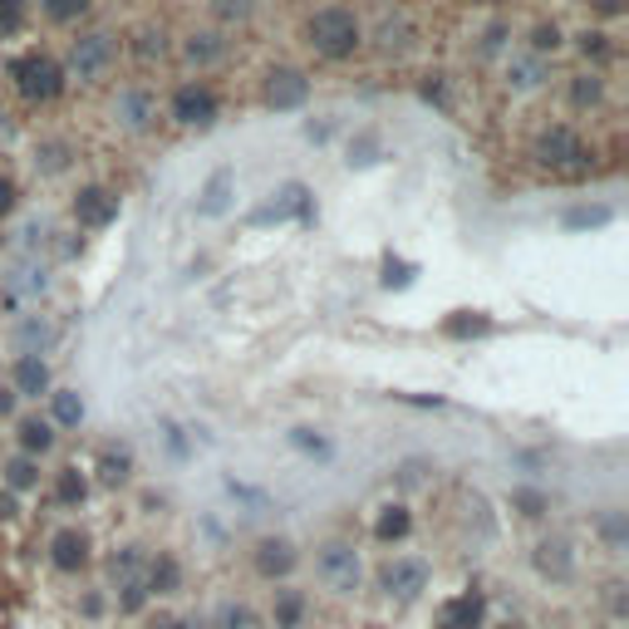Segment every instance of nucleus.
Segmentation results:
<instances>
[{
	"label": "nucleus",
	"mask_w": 629,
	"mask_h": 629,
	"mask_svg": "<svg viewBox=\"0 0 629 629\" xmlns=\"http://www.w3.org/2000/svg\"><path fill=\"white\" fill-rule=\"evenodd\" d=\"M300 40H306V49L314 59H324V65H344V59L360 55L369 35H364V15L350 5V0H324V5H314L306 15Z\"/></svg>",
	"instance_id": "f257e3e1"
},
{
	"label": "nucleus",
	"mask_w": 629,
	"mask_h": 629,
	"mask_svg": "<svg viewBox=\"0 0 629 629\" xmlns=\"http://www.w3.org/2000/svg\"><path fill=\"white\" fill-rule=\"evenodd\" d=\"M531 157H537L541 167H551V173H575L581 177L585 167H591V139H585L575 123H565V119H547L537 133H531Z\"/></svg>",
	"instance_id": "f03ea898"
},
{
	"label": "nucleus",
	"mask_w": 629,
	"mask_h": 629,
	"mask_svg": "<svg viewBox=\"0 0 629 629\" xmlns=\"http://www.w3.org/2000/svg\"><path fill=\"white\" fill-rule=\"evenodd\" d=\"M10 79H15V93H20V99L35 103V109H49V103L65 99V89H69L65 65H59L49 49H25V55L10 65Z\"/></svg>",
	"instance_id": "7ed1b4c3"
},
{
	"label": "nucleus",
	"mask_w": 629,
	"mask_h": 629,
	"mask_svg": "<svg viewBox=\"0 0 629 629\" xmlns=\"http://www.w3.org/2000/svg\"><path fill=\"white\" fill-rule=\"evenodd\" d=\"M163 113L177 123V129L207 133L217 119H222V93H217L212 79H183V84H173V93L163 99Z\"/></svg>",
	"instance_id": "20e7f679"
},
{
	"label": "nucleus",
	"mask_w": 629,
	"mask_h": 629,
	"mask_svg": "<svg viewBox=\"0 0 629 629\" xmlns=\"http://www.w3.org/2000/svg\"><path fill=\"white\" fill-rule=\"evenodd\" d=\"M119 65V35L109 30H79L65 49V75L79 84H103Z\"/></svg>",
	"instance_id": "39448f33"
},
{
	"label": "nucleus",
	"mask_w": 629,
	"mask_h": 629,
	"mask_svg": "<svg viewBox=\"0 0 629 629\" xmlns=\"http://www.w3.org/2000/svg\"><path fill=\"white\" fill-rule=\"evenodd\" d=\"M310 561H314V581H320L324 591H334V595H354V591H360L364 565H360V551H354V541H344V537L320 541Z\"/></svg>",
	"instance_id": "423d86ee"
},
{
	"label": "nucleus",
	"mask_w": 629,
	"mask_h": 629,
	"mask_svg": "<svg viewBox=\"0 0 629 629\" xmlns=\"http://www.w3.org/2000/svg\"><path fill=\"white\" fill-rule=\"evenodd\" d=\"M157 113H163V99H157V89L148 79H133L113 93V123H119L123 133H133V139L157 129Z\"/></svg>",
	"instance_id": "0eeeda50"
},
{
	"label": "nucleus",
	"mask_w": 629,
	"mask_h": 629,
	"mask_svg": "<svg viewBox=\"0 0 629 629\" xmlns=\"http://www.w3.org/2000/svg\"><path fill=\"white\" fill-rule=\"evenodd\" d=\"M433 585V565L423 555H389L379 565V591L389 595L394 605H413L423 600V591Z\"/></svg>",
	"instance_id": "6e6552de"
},
{
	"label": "nucleus",
	"mask_w": 629,
	"mask_h": 629,
	"mask_svg": "<svg viewBox=\"0 0 629 629\" xmlns=\"http://www.w3.org/2000/svg\"><path fill=\"white\" fill-rule=\"evenodd\" d=\"M177 59H183L197 79H207L212 69H222L227 59H232V35H227V30H217V25L187 30V35L177 40Z\"/></svg>",
	"instance_id": "1a4fd4ad"
},
{
	"label": "nucleus",
	"mask_w": 629,
	"mask_h": 629,
	"mask_svg": "<svg viewBox=\"0 0 629 629\" xmlns=\"http://www.w3.org/2000/svg\"><path fill=\"white\" fill-rule=\"evenodd\" d=\"M261 103L276 113H296L310 103V75L296 65H276L266 69V79H261Z\"/></svg>",
	"instance_id": "9d476101"
},
{
	"label": "nucleus",
	"mask_w": 629,
	"mask_h": 629,
	"mask_svg": "<svg viewBox=\"0 0 629 629\" xmlns=\"http://www.w3.org/2000/svg\"><path fill=\"white\" fill-rule=\"evenodd\" d=\"M300 565V551H296V541L290 537H261L256 547H251V571L261 575V581H286L290 571Z\"/></svg>",
	"instance_id": "9b49d317"
},
{
	"label": "nucleus",
	"mask_w": 629,
	"mask_h": 629,
	"mask_svg": "<svg viewBox=\"0 0 629 629\" xmlns=\"http://www.w3.org/2000/svg\"><path fill=\"white\" fill-rule=\"evenodd\" d=\"M119 192H109V187H79L75 192V222L84 227V232H103V227L119 222Z\"/></svg>",
	"instance_id": "f8f14e48"
},
{
	"label": "nucleus",
	"mask_w": 629,
	"mask_h": 629,
	"mask_svg": "<svg viewBox=\"0 0 629 629\" xmlns=\"http://www.w3.org/2000/svg\"><path fill=\"white\" fill-rule=\"evenodd\" d=\"M129 55L139 69H157L173 59V35H167V25H157V20H148V25H139L129 35Z\"/></svg>",
	"instance_id": "ddd939ff"
},
{
	"label": "nucleus",
	"mask_w": 629,
	"mask_h": 629,
	"mask_svg": "<svg viewBox=\"0 0 629 629\" xmlns=\"http://www.w3.org/2000/svg\"><path fill=\"white\" fill-rule=\"evenodd\" d=\"M605 99H610V79H605L600 69H575V75H565V103H571L575 113L605 109Z\"/></svg>",
	"instance_id": "4468645a"
},
{
	"label": "nucleus",
	"mask_w": 629,
	"mask_h": 629,
	"mask_svg": "<svg viewBox=\"0 0 629 629\" xmlns=\"http://www.w3.org/2000/svg\"><path fill=\"white\" fill-rule=\"evenodd\" d=\"M143 591H148V600H163V595H177L183 591V561H177L173 551H157L143 561Z\"/></svg>",
	"instance_id": "2eb2a0df"
},
{
	"label": "nucleus",
	"mask_w": 629,
	"mask_h": 629,
	"mask_svg": "<svg viewBox=\"0 0 629 629\" xmlns=\"http://www.w3.org/2000/svg\"><path fill=\"white\" fill-rule=\"evenodd\" d=\"M49 565H55L59 575H79L84 565H89V537H84L79 527H59L55 537H49Z\"/></svg>",
	"instance_id": "dca6fc26"
},
{
	"label": "nucleus",
	"mask_w": 629,
	"mask_h": 629,
	"mask_svg": "<svg viewBox=\"0 0 629 629\" xmlns=\"http://www.w3.org/2000/svg\"><path fill=\"white\" fill-rule=\"evenodd\" d=\"M547 79H551V59L531 55V49H521V55L507 59V89L511 93H537V89H547Z\"/></svg>",
	"instance_id": "f3484780"
},
{
	"label": "nucleus",
	"mask_w": 629,
	"mask_h": 629,
	"mask_svg": "<svg viewBox=\"0 0 629 629\" xmlns=\"http://www.w3.org/2000/svg\"><path fill=\"white\" fill-rule=\"evenodd\" d=\"M10 389H15V398H49V364L40 360V354H20L15 369H10Z\"/></svg>",
	"instance_id": "a211bd4d"
},
{
	"label": "nucleus",
	"mask_w": 629,
	"mask_h": 629,
	"mask_svg": "<svg viewBox=\"0 0 629 629\" xmlns=\"http://www.w3.org/2000/svg\"><path fill=\"white\" fill-rule=\"evenodd\" d=\"M482 620H487V595H482V591H463V595H453V600L443 605L438 629H482Z\"/></svg>",
	"instance_id": "6ab92c4d"
},
{
	"label": "nucleus",
	"mask_w": 629,
	"mask_h": 629,
	"mask_svg": "<svg viewBox=\"0 0 629 629\" xmlns=\"http://www.w3.org/2000/svg\"><path fill=\"white\" fill-rule=\"evenodd\" d=\"M310 615V595L296 591V585H276L271 591V625L276 629H300Z\"/></svg>",
	"instance_id": "aec40b11"
},
{
	"label": "nucleus",
	"mask_w": 629,
	"mask_h": 629,
	"mask_svg": "<svg viewBox=\"0 0 629 629\" xmlns=\"http://www.w3.org/2000/svg\"><path fill=\"white\" fill-rule=\"evenodd\" d=\"M40 457H25V453H15V457H0V482H5V492L10 497H30V492H40Z\"/></svg>",
	"instance_id": "412c9836"
},
{
	"label": "nucleus",
	"mask_w": 629,
	"mask_h": 629,
	"mask_svg": "<svg viewBox=\"0 0 629 629\" xmlns=\"http://www.w3.org/2000/svg\"><path fill=\"white\" fill-rule=\"evenodd\" d=\"M408 537H413V511H408L404 501L379 507V517H374V541H379V547H394V541H408Z\"/></svg>",
	"instance_id": "4be33fe9"
},
{
	"label": "nucleus",
	"mask_w": 629,
	"mask_h": 629,
	"mask_svg": "<svg viewBox=\"0 0 629 629\" xmlns=\"http://www.w3.org/2000/svg\"><path fill=\"white\" fill-rule=\"evenodd\" d=\"M15 438H20V453H25V457H45L49 448L59 443V433H55V423H49V418H20Z\"/></svg>",
	"instance_id": "5701e85b"
},
{
	"label": "nucleus",
	"mask_w": 629,
	"mask_h": 629,
	"mask_svg": "<svg viewBox=\"0 0 629 629\" xmlns=\"http://www.w3.org/2000/svg\"><path fill=\"white\" fill-rule=\"evenodd\" d=\"M537 571L547 575V581H571L575 575V555L565 541H541L537 547Z\"/></svg>",
	"instance_id": "b1692460"
},
{
	"label": "nucleus",
	"mask_w": 629,
	"mask_h": 629,
	"mask_svg": "<svg viewBox=\"0 0 629 629\" xmlns=\"http://www.w3.org/2000/svg\"><path fill=\"white\" fill-rule=\"evenodd\" d=\"M49 423H55V428H79L84 423L79 389H49Z\"/></svg>",
	"instance_id": "393cba45"
},
{
	"label": "nucleus",
	"mask_w": 629,
	"mask_h": 629,
	"mask_svg": "<svg viewBox=\"0 0 629 629\" xmlns=\"http://www.w3.org/2000/svg\"><path fill=\"white\" fill-rule=\"evenodd\" d=\"M374 45H379L384 55H404V49L413 45V25H408L404 15H384V25L374 30Z\"/></svg>",
	"instance_id": "a878e982"
},
{
	"label": "nucleus",
	"mask_w": 629,
	"mask_h": 629,
	"mask_svg": "<svg viewBox=\"0 0 629 629\" xmlns=\"http://www.w3.org/2000/svg\"><path fill=\"white\" fill-rule=\"evenodd\" d=\"M35 167H40L45 177L69 173V143H65V139H40V143H35Z\"/></svg>",
	"instance_id": "bb28decb"
},
{
	"label": "nucleus",
	"mask_w": 629,
	"mask_h": 629,
	"mask_svg": "<svg viewBox=\"0 0 629 629\" xmlns=\"http://www.w3.org/2000/svg\"><path fill=\"white\" fill-rule=\"evenodd\" d=\"M99 477L109 482V487H123V482L133 477V453H129V448H103V457H99Z\"/></svg>",
	"instance_id": "cd10ccee"
},
{
	"label": "nucleus",
	"mask_w": 629,
	"mask_h": 629,
	"mask_svg": "<svg viewBox=\"0 0 629 629\" xmlns=\"http://www.w3.org/2000/svg\"><path fill=\"white\" fill-rule=\"evenodd\" d=\"M89 497V482H84L79 467H59L55 472V501L59 507H79V501Z\"/></svg>",
	"instance_id": "c85d7f7f"
},
{
	"label": "nucleus",
	"mask_w": 629,
	"mask_h": 629,
	"mask_svg": "<svg viewBox=\"0 0 629 629\" xmlns=\"http://www.w3.org/2000/svg\"><path fill=\"white\" fill-rule=\"evenodd\" d=\"M261 10V0H212V20L217 30H232V25H246L251 15Z\"/></svg>",
	"instance_id": "c756f323"
},
{
	"label": "nucleus",
	"mask_w": 629,
	"mask_h": 629,
	"mask_svg": "<svg viewBox=\"0 0 629 629\" xmlns=\"http://www.w3.org/2000/svg\"><path fill=\"white\" fill-rule=\"evenodd\" d=\"M207 629H256V615H251V605H241V600H222L212 610V620H207Z\"/></svg>",
	"instance_id": "7c9ffc66"
},
{
	"label": "nucleus",
	"mask_w": 629,
	"mask_h": 629,
	"mask_svg": "<svg viewBox=\"0 0 629 629\" xmlns=\"http://www.w3.org/2000/svg\"><path fill=\"white\" fill-rule=\"evenodd\" d=\"M143 561H148V555H143L139 547H119L109 555V575H113V585H123V581H139L143 575Z\"/></svg>",
	"instance_id": "2f4dec72"
},
{
	"label": "nucleus",
	"mask_w": 629,
	"mask_h": 629,
	"mask_svg": "<svg viewBox=\"0 0 629 629\" xmlns=\"http://www.w3.org/2000/svg\"><path fill=\"white\" fill-rule=\"evenodd\" d=\"M561 45H565V30L555 25V20H541V25H531V35H527V49H531V55L551 59Z\"/></svg>",
	"instance_id": "473e14b6"
},
{
	"label": "nucleus",
	"mask_w": 629,
	"mask_h": 629,
	"mask_svg": "<svg viewBox=\"0 0 629 629\" xmlns=\"http://www.w3.org/2000/svg\"><path fill=\"white\" fill-rule=\"evenodd\" d=\"M575 49H581L585 59H595V65H605V59H615V35L610 30H581Z\"/></svg>",
	"instance_id": "72a5a7b5"
},
{
	"label": "nucleus",
	"mask_w": 629,
	"mask_h": 629,
	"mask_svg": "<svg viewBox=\"0 0 629 629\" xmlns=\"http://www.w3.org/2000/svg\"><path fill=\"white\" fill-rule=\"evenodd\" d=\"M286 443L296 448V453H306V457H330L334 453V443L324 433H314V428H290Z\"/></svg>",
	"instance_id": "f704fd0d"
},
{
	"label": "nucleus",
	"mask_w": 629,
	"mask_h": 629,
	"mask_svg": "<svg viewBox=\"0 0 629 629\" xmlns=\"http://www.w3.org/2000/svg\"><path fill=\"white\" fill-rule=\"evenodd\" d=\"M30 25V0H0V40H15Z\"/></svg>",
	"instance_id": "c9c22d12"
},
{
	"label": "nucleus",
	"mask_w": 629,
	"mask_h": 629,
	"mask_svg": "<svg viewBox=\"0 0 629 629\" xmlns=\"http://www.w3.org/2000/svg\"><path fill=\"white\" fill-rule=\"evenodd\" d=\"M113 600H119V615H143L148 610V591H143V581H123V585H113Z\"/></svg>",
	"instance_id": "e433bc0d"
},
{
	"label": "nucleus",
	"mask_w": 629,
	"mask_h": 629,
	"mask_svg": "<svg viewBox=\"0 0 629 629\" xmlns=\"http://www.w3.org/2000/svg\"><path fill=\"white\" fill-rule=\"evenodd\" d=\"M89 5H93V0H40V10H45L49 25H75Z\"/></svg>",
	"instance_id": "4c0bfd02"
},
{
	"label": "nucleus",
	"mask_w": 629,
	"mask_h": 629,
	"mask_svg": "<svg viewBox=\"0 0 629 629\" xmlns=\"http://www.w3.org/2000/svg\"><path fill=\"white\" fill-rule=\"evenodd\" d=\"M227 187H232V173L222 167V173H212V183L202 187V207H197V212H202V217L222 212V207H227Z\"/></svg>",
	"instance_id": "58836bf2"
},
{
	"label": "nucleus",
	"mask_w": 629,
	"mask_h": 629,
	"mask_svg": "<svg viewBox=\"0 0 629 629\" xmlns=\"http://www.w3.org/2000/svg\"><path fill=\"white\" fill-rule=\"evenodd\" d=\"M482 330H492L487 314H457V320L443 324V334H453V340H463V334H482Z\"/></svg>",
	"instance_id": "ea45409f"
},
{
	"label": "nucleus",
	"mask_w": 629,
	"mask_h": 629,
	"mask_svg": "<svg viewBox=\"0 0 629 629\" xmlns=\"http://www.w3.org/2000/svg\"><path fill=\"white\" fill-rule=\"evenodd\" d=\"M374 157H379V139H374V133H360V143H350V167L354 163H374Z\"/></svg>",
	"instance_id": "a19ab883"
},
{
	"label": "nucleus",
	"mask_w": 629,
	"mask_h": 629,
	"mask_svg": "<svg viewBox=\"0 0 629 629\" xmlns=\"http://www.w3.org/2000/svg\"><path fill=\"white\" fill-rule=\"evenodd\" d=\"M511 507H521V517H541L547 497H541V492H511Z\"/></svg>",
	"instance_id": "79ce46f5"
},
{
	"label": "nucleus",
	"mask_w": 629,
	"mask_h": 629,
	"mask_svg": "<svg viewBox=\"0 0 629 629\" xmlns=\"http://www.w3.org/2000/svg\"><path fill=\"white\" fill-rule=\"evenodd\" d=\"M15 202H20V187L10 183V177H0V217L15 212Z\"/></svg>",
	"instance_id": "37998d69"
},
{
	"label": "nucleus",
	"mask_w": 629,
	"mask_h": 629,
	"mask_svg": "<svg viewBox=\"0 0 629 629\" xmlns=\"http://www.w3.org/2000/svg\"><path fill=\"white\" fill-rule=\"evenodd\" d=\"M79 615H84V620H99V615H103V591H89V595H84V600H79Z\"/></svg>",
	"instance_id": "c03bdc74"
},
{
	"label": "nucleus",
	"mask_w": 629,
	"mask_h": 629,
	"mask_svg": "<svg viewBox=\"0 0 629 629\" xmlns=\"http://www.w3.org/2000/svg\"><path fill=\"white\" fill-rule=\"evenodd\" d=\"M585 5H591L595 15H605V20H620L625 15V0H585Z\"/></svg>",
	"instance_id": "a18cd8bd"
},
{
	"label": "nucleus",
	"mask_w": 629,
	"mask_h": 629,
	"mask_svg": "<svg viewBox=\"0 0 629 629\" xmlns=\"http://www.w3.org/2000/svg\"><path fill=\"white\" fill-rule=\"evenodd\" d=\"M163 443H167V448H173V453H177V457H183V453H187V438H183V428H177V423H163Z\"/></svg>",
	"instance_id": "49530a36"
},
{
	"label": "nucleus",
	"mask_w": 629,
	"mask_h": 629,
	"mask_svg": "<svg viewBox=\"0 0 629 629\" xmlns=\"http://www.w3.org/2000/svg\"><path fill=\"white\" fill-rule=\"evenodd\" d=\"M423 472H428V463H404V467H398V487H413V482H423Z\"/></svg>",
	"instance_id": "de8ad7c7"
},
{
	"label": "nucleus",
	"mask_w": 629,
	"mask_h": 629,
	"mask_svg": "<svg viewBox=\"0 0 629 629\" xmlns=\"http://www.w3.org/2000/svg\"><path fill=\"white\" fill-rule=\"evenodd\" d=\"M20 340H25V344H35V340L45 344V340H49V324H45V320H30L25 330H20Z\"/></svg>",
	"instance_id": "09e8293b"
},
{
	"label": "nucleus",
	"mask_w": 629,
	"mask_h": 629,
	"mask_svg": "<svg viewBox=\"0 0 629 629\" xmlns=\"http://www.w3.org/2000/svg\"><path fill=\"white\" fill-rule=\"evenodd\" d=\"M15 413V389L10 384H0V418H10Z\"/></svg>",
	"instance_id": "8fccbe9b"
},
{
	"label": "nucleus",
	"mask_w": 629,
	"mask_h": 629,
	"mask_svg": "<svg viewBox=\"0 0 629 629\" xmlns=\"http://www.w3.org/2000/svg\"><path fill=\"white\" fill-rule=\"evenodd\" d=\"M0 517H15V497H10V492L0 497Z\"/></svg>",
	"instance_id": "3c124183"
},
{
	"label": "nucleus",
	"mask_w": 629,
	"mask_h": 629,
	"mask_svg": "<svg viewBox=\"0 0 629 629\" xmlns=\"http://www.w3.org/2000/svg\"><path fill=\"white\" fill-rule=\"evenodd\" d=\"M167 629H202V620H167Z\"/></svg>",
	"instance_id": "603ef678"
},
{
	"label": "nucleus",
	"mask_w": 629,
	"mask_h": 629,
	"mask_svg": "<svg viewBox=\"0 0 629 629\" xmlns=\"http://www.w3.org/2000/svg\"><path fill=\"white\" fill-rule=\"evenodd\" d=\"M5 139H10V119L0 113V148H5Z\"/></svg>",
	"instance_id": "864d4df0"
},
{
	"label": "nucleus",
	"mask_w": 629,
	"mask_h": 629,
	"mask_svg": "<svg viewBox=\"0 0 629 629\" xmlns=\"http://www.w3.org/2000/svg\"><path fill=\"white\" fill-rule=\"evenodd\" d=\"M482 5H511V0H482Z\"/></svg>",
	"instance_id": "5fc2aeb1"
},
{
	"label": "nucleus",
	"mask_w": 629,
	"mask_h": 629,
	"mask_svg": "<svg viewBox=\"0 0 629 629\" xmlns=\"http://www.w3.org/2000/svg\"><path fill=\"white\" fill-rule=\"evenodd\" d=\"M501 629H527V625H501Z\"/></svg>",
	"instance_id": "6e6d98bb"
},
{
	"label": "nucleus",
	"mask_w": 629,
	"mask_h": 629,
	"mask_svg": "<svg viewBox=\"0 0 629 629\" xmlns=\"http://www.w3.org/2000/svg\"><path fill=\"white\" fill-rule=\"evenodd\" d=\"M0 246H5V236H0Z\"/></svg>",
	"instance_id": "4d7b16f0"
},
{
	"label": "nucleus",
	"mask_w": 629,
	"mask_h": 629,
	"mask_svg": "<svg viewBox=\"0 0 629 629\" xmlns=\"http://www.w3.org/2000/svg\"><path fill=\"white\" fill-rule=\"evenodd\" d=\"M202 629H207V625H202Z\"/></svg>",
	"instance_id": "13d9d810"
}]
</instances>
